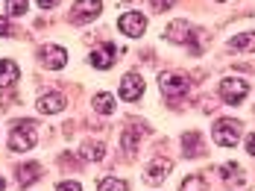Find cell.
<instances>
[{
  "label": "cell",
  "instance_id": "obj_1",
  "mask_svg": "<svg viewBox=\"0 0 255 191\" xmlns=\"http://www.w3.org/2000/svg\"><path fill=\"white\" fill-rule=\"evenodd\" d=\"M35 144H38V130H35L32 121H21V124L12 127V133H9V147H12L15 153L32 150Z\"/></svg>",
  "mask_w": 255,
  "mask_h": 191
},
{
  "label": "cell",
  "instance_id": "obj_2",
  "mask_svg": "<svg viewBox=\"0 0 255 191\" xmlns=\"http://www.w3.org/2000/svg\"><path fill=\"white\" fill-rule=\"evenodd\" d=\"M211 136H214V141H217L220 147H235L238 138H241V124L232 121V118H220V121L211 127Z\"/></svg>",
  "mask_w": 255,
  "mask_h": 191
},
{
  "label": "cell",
  "instance_id": "obj_3",
  "mask_svg": "<svg viewBox=\"0 0 255 191\" xmlns=\"http://www.w3.org/2000/svg\"><path fill=\"white\" fill-rule=\"evenodd\" d=\"M164 35H167V41H173V44H191V53H203L200 44L194 41V27H191L188 21H173Z\"/></svg>",
  "mask_w": 255,
  "mask_h": 191
},
{
  "label": "cell",
  "instance_id": "obj_4",
  "mask_svg": "<svg viewBox=\"0 0 255 191\" xmlns=\"http://www.w3.org/2000/svg\"><path fill=\"white\" fill-rule=\"evenodd\" d=\"M158 88H161V94L164 97H185L188 94V88H191V82L185 74H161L158 77Z\"/></svg>",
  "mask_w": 255,
  "mask_h": 191
},
{
  "label": "cell",
  "instance_id": "obj_5",
  "mask_svg": "<svg viewBox=\"0 0 255 191\" xmlns=\"http://www.w3.org/2000/svg\"><path fill=\"white\" fill-rule=\"evenodd\" d=\"M103 12V0H77L71 9V21L74 24H88Z\"/></svg>",
  "mask_w": 255,
  "mask_h": 191
},
{
  "label": "cell",
  "instance_id": "obj_6",
  "mask_svg": "<svg viewBox=\"0 0 255 191\" xmlns=\"http://www.w3.org/2000/svg\"><path fill=\"white\" fill-rule=\"evenodd\" d=\"M118 27H121V32L129 35V38H141L144 29H147V18H144L141 12H124V15L118 18Z\"/></svg>",
  "mask_w": 255,
  "mask_h": 191
},
{
  "label": "cell",
  "instance_id": "obj_7",
  "mask_svg": "<svg viewBox=\"0 0 255 191\" xmlns=\"http://www.w3.org/2000/svg\"><path fill=\"white\" fill-rule=\"evenodd\" d=\"M250 94V85L244 80H235V77H226V80L220 82V97L226 100V103H241L244 97Z\"/></svg>",
  "mask_w": 255,
  "mask_h": 191
},
{
  "label": "cell",
  "instance_id": "obj_8",
  "mask_svg": "<svg viewBox=\"0 0 255 191\" xmlns=\"http://www.w3.org/2000/svg\"><path fill=\"white\" fill-rule=\"evenodd\" d=\"M170 171H173V162L158 156V159H153V162L144 168V180H147L150 186H158V183H164V177H167Z\"/></svg>",
  "mask_w": 255,
  "mask_h": 191
},
{
  "label": "cell",
  "instance_id": "obj_9",
  "mask_svg": "<svg viewBox=\"0 0 255 191\" xmlns=\"http://www.w3.org/2000/svg\"><path fill=\"white\" fill-rule=\"evenodd\" d=\"M41 62L50 68V71H59V68H65L68 65V50L65 47H59V44H47V47H41Z\"/></svg>",
  "mask_w": 255,
  "mask_h": 191
},
{
  "label": "cell",
  "instance_id": "obj_10",
  "mask_svg": "<svg viewBox=\"0 0 255 191\" xmlns=\"http://www.w3.org/2000/svg\"><path fill=\"white\" fill-rule=\"evenodd\" d=\"M115 59H118V47H115V44H103V47H97L94 53L88 56V62H91L94 68H100V71H109V68L115 65Z\"/></svg>",
  "mask_w": 255,
  "mask_h": 191
},
{
  "label": "cell",
  "instance_id": "obj_11",
  "mask_svg": "<svg viewBox=\"0 0 255 191\" xmlns=\"http://www.w3.org/2000/svg\"><path fill=\"white\" fill-rule=\"evenodd\" d=\"M141 94H144V80H141L138 74H127V77L121 80V97L132 103V100H138Z\"/></svg>",
  "mask_w": 255,
  "mask_h": 191
},
{
  "label": "cell",
  "instance_id": "obj_12",
  "mask_svg": "<svg viewBox=\"0 0 255 191\" xmlns=\"http://www.w3.org/2000/svg\"><path fill=\"white\" fill-rule=\"evenodd\" d=\"M41 174H44V168H41L38 162H26V165H21V168L15 171V180H18L21 189H26V186H32L35 180H41Z\"/></svg>",
  "mask_w": 255,
  "mask_h": 191
},
{
  "label": "cell",
  "instance_id": "obj_13",
  "mask_svg": "<svg viewBox=\"0 0 255 191\" xmlns=\"http://www.w3.org/2000/svg\"><path fill=\"white\" fill-rule=\"evenodd\" d=\"M147 133V127H138V124H129L127 130H124V136H121V144H124V153L127 156H135V150H138V138Z\"/></svg>",
  "mask_w": 255,
  "mask_h": 191
},
{
  "label": "cell",
  "instance_id": "obj_14",
  "mask_svg": "<svg viewBox=\"0 0 255 191\" xmlns=\"http://www.w3.org/2000/svg\"><path fill=\"white\" fill-rule=\"evenodd\" d=\"M65 106H68V97H62L59 91H50V94L38 97V112H44V115H56V112H62Z\"/></svg>",
  "mask_w": 255,
  "mask_h": 191
},
{
  "label": "cell",
  "instance_id": "obj_15",
  "mask_svg": "<svg viewBox=\"0 0 255 191\" xmlns=\"http://www.w3.org/2000/svg\"><path fill=\"white\" fill-rule=\"evenodd\" d=\"M21 77V68L12 62V59H0V88H9V85H15Z\"/></svg>",
  "mask_w": 255,
  "mask_h": 191
},
{
  "label": "cell",
  "instance_id": "obj_16",
  "mask_svg": "<svg viewBox=\"0 0 255 191\" xmlns=\"http://www.w3.org/2000/svg\"><path fill=\"white\" fill-rule=\"evenodd\" d=\"M182 150H185V156H188V159L203 156V153H205L203 136H200V133H185V136H182Z\"/></svg>",
  "mask_w": 255,
  "mask_h": 191
},
{
  "label": "cell",
  "instance_id": "obj_17",
  "mask_svg": "<svg viewBox=\"0 0 255 191\" xmlns=\"http://www.w3.org/2000/svg\"><path fill=\"white\" fill-rule=\"evenodd\" d=\"M232 50H241V53H253L255 50V32L250 29V32H241V35H235L229 41Z\"/></svg>",
  "mask_w": 255,
  "mask_h": 191
},
{
  "label": "cell",
  "instance_id": "obj_18",
  "mask_svg": "<svg viewBox=\"0 0 255 191\" xmlns=\"http://www.w3.org/2000/svg\"><path fill=\"white\" fill-rule=\"evenodd\" d=\"M103 153H106V147H103L100 141H85L82 150H79V156L85 162H97V159H103Z\"/></svg>",
  "mask_w": 255,
  "mask_h": 191
},
{
  "label": "cell",
  "instance_id": "obj_19",
  "mask_svg": "<svg viewBox=\"0 0 255 191\" xmlns=\"http://www.w3.org/2000/svg\"><path fill=\"white\" fill-rule=\"evenodd\" d=\"M94 109L100 112V115H112V112H115V97H112L109 91L94 94Z\"/></svg>",
  "mask_w": 255,
  "mask_h": 191
},
{
  "label": "cell",
  "instance_id": "obj_20",
  "mask_svg": "<svg viewBox=\"0 0 255 191\" xmlns=\"http://www.w3.org/2000/svg\"><path fill=\"white\" fill-rule=\"evenodd\" d=\"M26 9H29V0H6V12H9L12 18L26 15Z\"/></svg>",
  "mask_w": 255,
  "mask_h": 191
},
{
  "label": "cell",
  "instance_id": "obj_21",
  "mask_svg": "<svg viewBox=\"0 0 255 191\" xmlns=\"http://www.w3.org/2000/svg\"><path fill=\"white\" fill-rule=\"evenodd\" d=\"M97 191H127V183L118 180V177H106V180H100Z\"/></svg>",
  "mask_w": 255,
  "mask_h": 191
},
{
  "label": "cell",
  "instance_id": "obj_22",
  "mask_svg": "<svg viewBox=\"0 0 255 191\" xmlns=\"http://www.w3.org/2000/svg\"><path fill=\"white\" fill-rule=\"evenodd\" d=\"M220 177H223V180H241V165L238 162H223L220 165Z\"/></svg>",
  "mask_w": 255,
  "mask_h": 191
},
{
  "label": "cell",
  "instance_id": "obj_23",
  "mask_svg": "<svg viewBox=\"0 0 255 191\" xmlns=\"http://www.w3.org/2000/svg\"><path fill=\"white\" fill-rule=\"evenodd\" d=\"M179 191H208V189H205L203 177H188V180L182 183V189H179Z\"/></svg>",
  "mask_w": 255,
  "mask_h": 191
},
{
  "label": "cell",
  "instance_id": "obj_24",
  "mask_svg": "<svg viewBox=\"0 0 255 191\" xmlns=\"http://www.w3.org/2000/svg\"><path fill=\"white\" fill-rule=\"evenodd\" d=\"M56 191H82V186H79L77 180H65V183L56 186Z\"/></svg>",
  "mask_w": 255,
  "mask_h": 191
},
{
  "label": "cell",
  "instance_id": "obj_25",
  "mask_svg": "<svg viewBox=\"0 0 255 191\" xmlns=\"http://www.w3.org/2000/svg\"><path fill=\"white\" fill-rule=\"evenodd\" d=\"M173 3H176V0H153V9L155 12H164V9H170Z\"/></svg>",
  "mask_w": 255,
  "mask_h": 191
},
{
  "label": "cell",
  "instance_id": "obj_26",
  "mask_svg": "<svg viewBox=\"0 0 255 191\" xmlns=\"http://www.w3.org/2000/svg\"><path fill=\"white\" fill-rule=\"evenodd\" d=\"M247 153H250V156H255V133H250V136H247Z\"/></svg>",
  "mask_w": 255,
  "mask_h": 191
},
{
  "label": "cell",
  "instance_id": "obj_27",
  "mask_svg": "<svg viewBox=\"0 0 255 191\" xmlns=\"http://www.w3.org/2000/svg\"><path fill=\"white\" fill-rule=\"evenodd\" d=\"M38 6H41V9H56L59 0H38Z\"/></svg>",
  "mask_w": 255,
  "mask_h": 191
},
{
  "label": "cell",
  "instance_id": "obj_28",
  "mask_svg": "<svg viewBox=\"0 0 255 191\" xmlns=\"http://www.w3.org/2000/svg\"><path fill=\"white\" fill-rule=\"evenodd\" d=\"M9 32H12L9 21H6V18H0V35H9Z\"/></svg>",
  "mask_w": 255,
  "mask_h": 191
},
{
  "label": "cell",
  "instance_id": "obj_29",
  "mask_svg": "<svg viewBox=\"0 0 255 191\" xmlns=\"http://www.w3.org/2000/svg\"><path fill=\"white\" fill-rule=\"evenodd\" d=\"M3 189H6V183H3V177H0V191H3Z\"/></svg>",
  "mask_w": 255,
  "mask_h": 191
}]
</instances>
